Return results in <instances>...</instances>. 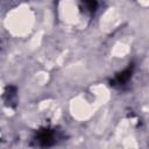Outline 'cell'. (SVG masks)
Here are the masks:
<instances>
[{
    "mask_svg": "<svg viewBox=\"0 0 149 149\" xmlns=\"http://www.w3.org/2000/svg\"><path fill=\"white\" fill-rule=\"evenodd\" d=\"M35 141H36L37 146H41V147L52 146L56 142V132L54 129H49V128L41 129L37 132Z\"/></svg>",
    "mask_w": 149,
    "mask_h": 149,
    "instance_id": "1",
    "label": "cell"
},
{
    "mask_svg": "<svg viewBox=\"0 0 149 149\" xmlns=\"http://www.w3.org/2000/svg\"><path fill=\"white\" fill-rule=\"evenodd\" d=\"M132 73H133V66H129L127 68L125 71H122L121 73H119L115 79L113 80V85H123L126 81H128V79L132 77Z\"/></svg>",
    "mask_w": 149,
    "mask_h": 149,
    "instance_id": "2",
    "label": "cell"
},
{
    "mask_svg": "<svg viewBox=\"0 0 149 149\" xmlns=\"http://www.w3.org/2000/svg\"><path fill=\"white\" fill-rule=\"evenodd\" d=\"M83 3L91 12L92 10H95V8H97V0H83Z\"/></svg>",
    "mask_w": 149,
    "mask_h": 149,
    "instance_id": "3",
    "label": "cell"
}]
</instances>
